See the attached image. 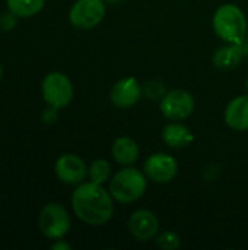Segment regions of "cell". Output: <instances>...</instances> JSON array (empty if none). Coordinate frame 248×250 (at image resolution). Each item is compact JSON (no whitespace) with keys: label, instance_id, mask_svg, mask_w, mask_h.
Returning <instances> with one entry per match:
<instances>
[{"label":"cell","instance_id":"7c38bea8","mask_svg":"<svg viewBox=\"0 0 248 250\" xmlns=\"http://www.w3.org/2000/svg\"><path fill=\"white\" fill-rule=\"evenodd\" d=\"M246 54H248L247 40L240 42V44L228 42V45H224V47H221V48H218L215 51V54H213V64L218 69L229 70V69H234L235 66H238Z\"/></svg>","mask_w":248,"mask_h":250},{"label":"cell","instance_id":"8992f818","mask_svg":"<svg viewBox=\"0 0 248 250\" xmlns=\"http://www.w3.org/2000/svg\"><path fill=\"white\" fill-rule=\"evenodd\" d=\"M104 16V0H77L69 12V21L77 29H92L101 23Z\"/></svg>","mask_w":248,"mask_h":250},{"label":"cell","instance_id":"44dd1931","mask_svg":"<svg viewBox=\"0 0 248 250\" xmlns=\"http://www.w3.org/2000/svg\"><path fill=\"white\" fill-rule=\"evenodd\" d=\"M57 110L58 108H54V107H50L45 113H44V120L47 122V123H53L54 120H56V117H57Z\"/></svg>","mask_w":248,"mask_h":250},{"label":"cell","instance_id":"cb8c5ba5","mask_svg":"<svg viewBox=\"0 0 248 250\" xmlns=\"http://www.w3.org/2000/svg\"><path fill=\"white\" fill-rule=\"evenodd\" d=\"M1 75H3V69H1V64H0V79H1Z\"/></svg>","mask_w":248,"mask_h":250},{"label":"cell","instance_id":"30bf717a","mask_svg":"<svg viewBox=\"0 0 248 250\" xmlns=\"http://www.w3.org/2000/svg\"><path fill=\"white\" fill-rule=\"evenodd\" d=\"M129 230L139 242H149L156 237L159 231V221L156 215L148 209H137L129 218Z\"/></svg>","mask_w":248,"mask_h":250},{"label":"cell","instance_id":"9c48e42d","mask_svg":"<svg viewBox=\"0 0 248 250\" xmlns=\"http://www.w3.org/2000/svg\"><path fill=\"white\" fill-rule=\"evenodd\" d=\"M54 171L60 182L66 185H80L88 174V167L80 157L64 154L56 161Z\"/></svg>","mask_w":248,"mask_h":250},{"label":"cell","instance_id":"5b68a950","mask_svg":"<svg viewBox=\"0 0 248 250\" xmlns=\"http://www.w3.org/2000/svg\"><path fill=\"white\" fill-rule=\"evenodd\" d=\"M44 101L54 108L66 107L73 98V85L70 79L61 72L48 73L41 85Z\"/></svg>","mask_w":248,"mask_h":250},{"label":"cell","instance_id":"9a60e30c","mask_svg":"<svg viewBox=\"0 0 248 250\" xmlns=\"http://www.w3.org/2000/svg\"><path fill=\"white\" fill-rule=\"evenodd\" d=\"M194 136L191 133V130L178 123V122H172L170 125H167L162 130V141L170 146V148H186L193 142Z\"/></svg>","mask_w":248,"mask_h":250},{"label":"cell","instance_id":"6da1fadb","mask_svg":"<svg viewBox=\"0 0 248 250\" xmlns=\"http://www.w3.org/2000/svg\"><path fill=\"white\" fill-rule=\"evenodd\" d=\"M72 208L75 215L89 226H102L114 214V204L110 190L94 182L80 183L72 195Z\"/></svg>","mask_w":248,"mask_h":250},{"label":"cell","instance_id":"d4e9b609","mask_svg":"<svg viewBox=\"0 0 248 250\" xmlns=\"http://www.w3.org/2000/svg\"><path fill=\"white\" fill-rule=\"evenodd\" d=\"M246 88H247V94H248V79H247V82H246Z\"/></svg>","mask_w":248,"mask_h":250},{"label":"cell","instance_id":"2e32d148","mask_svg":"<svg viewBox=\"0 0 248 250\" xmlns=\"http://www.w3.org/2000/svg\"><path fill=\"white\" fill-rule=\"evenodd\" d=\"M7 9L19 18H31L39 13L45 0H6Z\"/></svg>","mask_w":248,"mask_h":250},{"label":"cell","instance_id":"ffe728a7","mask_svg":"<svg viewBox=\"0 0 248 250\" xmlns=\"http://www.w3.org/2000/svg\"><path fill=\"white\" fill-rule=\"evenodd\" d=\"M16 15L12 13L10 10L7 13L0 15V29L1 31H10L16 26Z\"/></svg>","mask_w":248,"mask_h":250},{"label":"cell","instance_id":"4fadbf2b","mask_svg":"<svg viewBox=\"0 0 248 250\" xmlns=\"http://www.w3.org/2000/svg\"><path fill=\"white\" fill-rule=\"evenodd\" d=\"M225 122L234 130H248V94L234 98L225 110Z\"/></svg>","mask_w":248,"mask_h":250},{"label":"cell","instance_id":"ba28073f","mask_svg":"<svg viewBox=\"0 0 248 250\" xmlns=\"http://www.w3.org/2000/svg\"><path fill=\"white\" fill-rule=\"evenodd\" d=\"M143 173L155 183H170L178 173V163L170 154L156 152L146 158Z\"/></svg>","mask_w":248,"mask_h":250},{"label":"cell","instance_id":"d6986e66","mask_svg":"<svg viewBox=\"0 0 248 250\" xmlns=\"http://www.w3.org/2000/svg\"><path fill=\"white\" fill-rule=\"evenodd\" d=\"M143 92L148 95V98L151 100H156V98H162L167 92H165V85L159 81H151L145 85Z\"/></svg>","mask_w":248,"mask_h":250},{"label":"cell","instance_id":"e0dca14e","mask_svg":"<svg viewBox=\"0 0 248 250\" xmlns=\"http://www.w3.org/2000/svg\"><path fill=\"white\" fill-rule=\"evenodd\" d=\"M110 174H111V167H110L108 161H105V160H96L88 168V176H89L91 182H94L96 185H104L110 179Z\"/></svg>","mask_w":248,"mask_h":250},{"label":"cell","instance_id":"603a6c76","mask_svg":"<svg viewBox=\"0 0 248 250\" xmlns=\"http://www.w3.org/2000/svg\"><path fill=\"white\" fill-rule=\"evenodd\" d=\"M104 1H108V3H115V1H118V0H104Z\"/></svg>","mask_w":248,"mask_h":250},{"label":"cell","instance_id":"5bb4252c","mask_svg":"<svg viewBox=\"0 0 248 250\" xmlns=\"http://www.w3.org/2000/svg\"><path fill=\"white\" fill-rule=\"evenodd\" d=\"M111 154L115 163L121 166H133L139 160V145L127 136L117 138L113 144Z\"/></svg>","mask_w":248,"mask_h":250},{"label":"cell","instance_id":"277c9868","mask_svg":"<svg viewBox=\"0 0 248 250\" xmlns=\"http://www.w3.org/2000/svg\"><path fill=\"white\" fill-rule=\"evenodd\" d=\"M41 233L53 240L63 239L72 226L70 215L66 208L60 204H47L38 218Z\"/></svg>","mask_w":248,"mask_h":250},{"label":"cell","instance_id":"7402d4cb","mask_svg":"<svg viewBox=\"0 0 248 250\" xmlns=\"http://www.w3.org/2000/svg\"><path fill=\"white\" fill-rule=\"evenodd\" d=\"M51 249L53 250H70V245L69 243H66V242H63L61 239H58V242L57 243H54L53 246H51Z\"/></svg>","mask_w":248,"mask_h":250},{"label":"cell","instance_id":"8fae6325","mask_svg":"<svg viewBox=\"0 0 248 250\" xmlns=\"http://www.w3.org/2000/svg\"><path fill=\"white\" fill-rule=\"evenodd\" d=\"M143 88L134 78H124L114 83L111 89V101L118 108H130L142 98Z\"/></svg>","mask_w":248,"mask_h":250},{"label":"cell","instance_id":"7a4b0ae2","mask_svg":"<svg viewBox=\"0 0 248 250\" xmlns=\"http://www.w3.org/2000/svg\"><path fill=\"white\" fill-rule=\"evenodd\" d=\"M212 23L216 35L225 42L240 44L246 41L248 34L247 18L238 6L232 3L222 4L215 12Z\"/></svg>","mask_w":248,"mask_h":250},{"label":"cell","instance_id":"484cf974","mask_svg":"<svg viewBox=\"0 0 248 250\" xmlns=\"http://www.w3.org/2000/svg\"><path fill=\"white\" fill-rule=\"evenodd\" d=\"M247 35H248V34H247Z\"/></svg>","mask_w":248,"mask_h":250},{"label":"cell","instance_id":"ac0fdd59","mask_svg":"<svg viewBox=\"0 0 248 250\" xmlns=\"http://www.w3.org/2000/svg\"><path fill=\"white\" fill-rule=\"evenodd\" d=\"M156 245L164 250H175L181 246V239L174 231H164L156 237Z\"/></svg>","mask_w":248,"mask_h":250},{"label":"cell","instance_id":"52a82bcc","mask_svg":"<svg viewBox=\"0 0 248 250\" xmlns=\"http://www.w3.org/2000/svg\"><path fill=\"white\" fill-rule=\"evenodd\" d=\"M194 98L189 91L172 89L161 98V113L171 122L187 119L194 111Z\"/></svg>","mask_w":248,"mask_h":250},{"label":"cell","instance_id":"3957f363","mask_svg":"<svg viewBox=\"0 0 248 250\" xmlns=\"http://www.w3.org/2000/svg\"><path fill=\"white\" fill-rule=\"evenodd\" d=\"M148 188V177L137 168L126 166L110 182V193L120 204H132L140 199Z\"/></svg>","mask_w":248,"mask_h":250}]
</instances>
